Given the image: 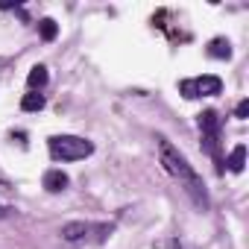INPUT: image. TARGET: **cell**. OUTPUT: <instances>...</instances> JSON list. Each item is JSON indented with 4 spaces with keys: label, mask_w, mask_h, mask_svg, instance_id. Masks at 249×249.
<instances>
[{
    "label": "cell",
    "mask_w": 249,
    "mask_h": 249,
    "mask_svg": "<svg viewBox=\"0 0 249 249\" xmlns=\"http://www.w3.org/2000/svg\"><path fill=\"white\" fill-rule=\"evenodd\" d=\"M196 123H199V135H202V153H208V156L214 159L217 170L223 173V170H226V159L220 156V132H223V117H220L214 108H205V111L196 117Z\"/></svg>",
    "instance_id": "obj_2"
},
{
    "label": "cell",
    "mask_w": 249,
    "mask_h": 249,
    "mask_svg": "<svg viewBox=\"0 0 249 249\" xmlns=\"http://www.w3.org/2000/svg\"><path fill=\"white\" fill-rule=\"evenodd\" d=\"M38 33H41L44 41H56V36H59V24H56L53 18H41V21H38Z\"/></svg>",
    "instance_id": "obj_11"
},
{
    "label": "cell",
    "mask_w": 249,
    "mask_h": 249,
    "mask_svg": "<svg viewBox=\"0 0 249 249\" xmlns=\"http://www.w3.org/2000/svg\"><path fill=\"white\" fill-rule=\"evenodd\" d=\"M44 94L41 91H30V94H24V100H21V108L24 111H41L44 108Z\"/></svg>",
    "instance_id": "obj_10"
},
{
    "label": "cell",
    "mask_w": 249,
    "mask_h": 249,
    "mask_svg": "<svg viewBox=\"0 0 249 249\" xmlns=\"http://www.w3.org/2000/svg\"><path fill=\"white\" fill-rule=\"evenodd\" d=\"M159 141V156H161V164H164V170L185 188V194L191 196V202L199 208V211H208V205H211V199H208V191H205V182L199 179V173L188 164V159L164 138V135H159L156 138Z\"/></svg>",
    "instance_id": "obj_1"
},
{
    "label": "cell",
    "mask_w": 249,
    "mask_h": 249,
    "mask_svg": "<svg viewBox=\"0 0 249 249\" xmlns=\"http://www.w3.org/2000/svg\"><path fill=\"white\" fill-rule=\"evenodd\" d=\"M47 79H50V76H47V68H44V65H36V68L27 73V85H30L33 91H41V88L47 85Z\"/></svg>",
    "instance_id": "obj_8"
},
{
    "label": "cell",
    "mask_w": 249,
    "mask_h": 249,
    "mask_svg": "<svg viewBox=\"0 0 249 249\" xmlns=\"http://www.w3.org/2000/svg\"><path fill=\"white\" fill-rule=\"evenodd\" d=\"M208 56H211V59H231V44H229V38H211V41H208Z\"/></svg>",
    "instance_id": "obj_7"
},
{
    "label": "cell",
    "mask_w": 249,
    "mask_h": 249,
    "mask_svg": "<svg viewBox=\"0 0 249 249\" xmlns=\"http://www.w3.org/2000/svg\"><path fill=\"white\" fill-rule=\"evenodd\" d=\"M91 234H97V243L106 240V234H111V226L108 223H85V220H73V223H65L62 226V240L65 243H88Z\"/></svg>",
    "instance_id": "obj_4"
},
{
    "label": "cell",
    "mask_w": 249,
    "mask_h": 249,
    "mask_svg": "<svg viewBox=\"0 0 249 249\" xmlns=\"http://www.w3.org/2000/svg\"><path fill=\"white\" fill-rule=\"evenodd\" d=\"M226 167H229L231 173H243V167H246V147H243V144H237V147L231 150V156H229Z\"/></svg>",
    "instance_id": "obj_9"
},
{
    "label": "cell",
    "mask_w": 249,
    "mask_h": 249,
    "mask_svg": "<svg viewBox=\"0 0 249 249\" xmlns=\"http://www.w3.org/2000/svg\"><path fill=\"white\" fill-rule=\"evenodd\" d=\"M223 91V79L214 73H202V76H191L179 82V94L185 100H199V97H217Z\"/></svg>",
    "instance_id": "obj_5"
},
{
    "label": "cell",
    "mask_w": 249,
    "mask_h": 249,
    "mask_svg": "<svg viewBox=\"0 0 249 249\" xmlns=\"http://www.w3.org/2000/svg\"><path fill=\"white\" fill-rule=\"evenodd\" d=\"M170 249H185V246H182L179 240H173V243H170Z\"/></svg>",
    "instance_id": "obj_14"
},
{
    "label": "cell",
    "mask_w": 249,
    "mask_h": 249,
    "mask_svg": "<svg viewBox=\"0 0 249 249\" xmlns=\"http://www.w3.org/2000/svg\"><path fill=\"white\" fill-rule=\"evenodd\" d=\"M234 117H237V120H246V117H249V100H240V103H237Z\"/></svg>",
    "instance_id": "obj_12"
},
{
    "label": "cell",
    "mask_w": 249,
    "mask_h": 249,
    "mask_svg": "<svg viewBox=\"0 0 249 249\" xmlns=\"http://www.w3.org/2000/svg\"><path fill=\"white\" fill-rule=\"evenodd\" d=\"M12 214V208H6V205H0V220H3V217H9Z\"/></svg>",
    "instance_id": "obj_13"
},
{
    "label": "cell",
    "mask_w": 249,
    "mask_h": 249,
    "mask_svg": "<svg viewBox=\"0 0 249 249\" xmlns=\"http://www.w3.org/2000/svg\"><path fill=\"white\" fill-rule=\"evenodd\" d=\"M68 185H71L68 173H62V170H56V167L44 173V191H50V194H62Z\"/></svg>",
    "instance_id": "obj_6"
},
{
    "label": "cell",
    "mask_w": 249,
    "mask_h": 249,
    "mask_svg": "<svg viewBox=\"0 0 249 249\" xmlns=\"http://www.w3.org/2000/svg\"><path fill=\"white\" fill-rule=\"evenodd\" d=\"M47 150L53 161H79L94 153V144L79 135H53L47 138Z\"/></svg>",
    "instance_id": "obj_3"
}]
</instances>
